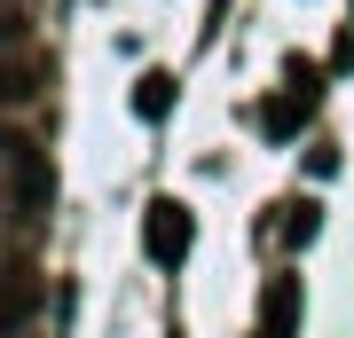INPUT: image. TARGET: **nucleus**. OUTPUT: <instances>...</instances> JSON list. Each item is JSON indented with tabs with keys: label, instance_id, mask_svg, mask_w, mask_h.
Wrapping results in <instances>:
<instances>
[{
	"label": "nucleus",
	"instance_id": "39448f33",
	"mask_svg": "<svg viewBox=\"0 0 354 338\" xmlns=\"http://www.w3.org/2000/svg\"><path fill=\"white\" fill-rule=\"evenodd\" d=\"M315 228H323V220H315V205H307V197H299V205H283V244H307Z\"/></svg>",
	"mask_w": 354,
	"mask_h": 338
},
{
	"label": "nucleus",
	"instance_id": "f03ea898",
	"mask_svg": "<svg viewBox=\"0 0 354 338\" xmlns=\"http://www.w3.org/2000/svg\"><path fill=\"white\" fill-rule=\"evenodd\" d=\"M307 111H315V71H307V63H291V95H283V102H268L260 126L283 142V134H299V126H307Z\"/></svg>",
	"mask_w": 354,
	"mask_h": 338
},
{
	"label": "nucleus",
	"instance_id": "f257e3e1",
	"mask_svg": "<svg viewBox=\"0 0 354 338\" xmlns=\"http://www.w3.org/2000/svg\"><path fill=\"white\" fill-rule=\"evenodd\" d=\"M142 244H150V260H158V267H174L181 252H189V205L158 197V205H150V228H142Z\"/></svg>",
	"mask_w": 354,
	"mask_h": 338
},
{
	"label": "nucleus",
	"instance_id": "20e7f679",
	"mask_svg": "<svg viewBox=\"0 0 354 338\" xmlns=\"http://www.w3.org/2000/svg\"><path fill=\"white\" fill-rule=\"evenodd\" d=\"M134 111H142V118H165V111H174V71H142Z\"/></svg>",
	"mask_w": 354,
	"mask_h": 338
},
{
	"label": "nucleus",
	"instance_id": "7ed1b4c3",
	"mask_svg": "<svg viewBox=\"0 0 354 338\" xmlns=\"http://www.w3.org/2000/svg\"><path fill=\"white\" fill-rule=\"evenodd\" d=\"M299 330V276H276L260 299V338H291Z\"/></svg>",
	"mask_w": 354,
	"mask_h": 338
}]
</instances>
